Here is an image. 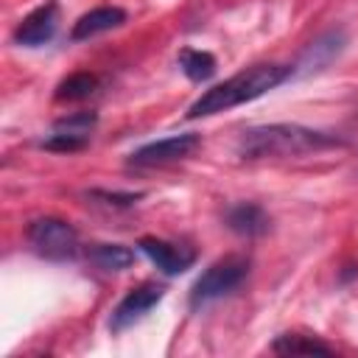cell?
<instances>
[{"mask_svg":"<svg viewBox=\"0 0 358 358\" xmlns=\"http://www.w3.org/2000/svg\"><path fill=\"white\" fill-rule=\"evenodd\" d=\"M268 215H266V210L260 207V204H255V201H241V204H235V207H229L227 210V227L232 229V232H238V235H243V238H257V235H263L266 229H268Z\"/></svg>","mask_w":358,"mask_h":358,"instance_id":"30bf717a","label":"cell"},{"mask_svg":"<svg viewBox=\"0 0 358 358\" xmlns=\"http://www.w3.org/2000/svg\"><path fill=\"white\" fill-rule=\"evenodd\" d=\"M25 238L31 243V249L45 257V260H73L78 255V232L70 221L64 218H53V215H45V218H34L25 229Z\"/></svg>","mask_w":358,"mask_h":358,"instance_id":"3957f363","label":"cell"},{"mask_svg":"<svg viewBox=\"0 0 358 358\" xmlns=\"http://www.w3.org/2000/svg\"><path fill=\"white\" fill-rule=\"evenodd\" d=\"M294 70L285 64H255L249 70H241L235 76H229L227 81L204 90L187 109V120L196 117H210L218 112H227L238 103L255 101L260 95H266L268 90H274L277 84H282Z\"/></svg>","mask_w":358,"mask_h":358,"instance_id":"6da1fadb","label":"cell"},{"mask_svg":"<svg viewBox=\"0 0 358 358\" xmlns=\"http://www.w3.org/2000/svg\"><path fill=\"white\" fill-rule=\"evenodd\" d=\"M140 252L168 277H176L182 271H187L193 263H196V252L193 249H185V246H176V243H168L162 238H140L137 241Z\"/></svg>","mask_w":358,"mask_h":358,"instance_id":"ba28073f","label":"cell"},{"mask_svg":"<svg viewBox=\"0 0 358 358\" xmlns=\"http://www.w3.org/2000/svg\"><path fill=\"white\" fill-rule=\"evenodd\" d=\"M274 352L280 355H333V347L319 341V338H310V336H296V333H285V336H277V341L271 344Z\"/></svg>","mask_w":358,"mask_h":358,"instance_id":"4fadbf2b","label":"cell"},{"mask_svg":"<svg viewBox=\"0 0 358 358\" xmlns=\"http://www.w3.org/2000/svg\"><path fill=\"white\" fill-rule=\"evenodd\" d=\"M92 199H103L106 204H115V207H131L140 193H109V190H92Z\"/></svg>","mask_w":358,"mask_h":358,"instance_id":"ac0fdd59","label":"cell"},{"mask_svg":"<svg viewBox=\"0 0 358 358\" xmlns=\"http://www.w3.org/2000/svg\"><path fill=\"white\" fill-rule=\"evenodd\" d=\"M87 257L101 271H123L134 263V252L123 243H95V246H90Z\"/></svg>","mask_w":358,"mask_h":358,"instance_id":"7c38bea8","label":"cell"},{"mask_svg":"<svg viewBox=\"0 0 358 358\" xmlns=\"http://www.w3.org/2000/svg\"><path fill=\"white\" fill-rule=\"evenodd\" d=\"M165 296V288L157 285V282H143L137 288H131L112 310V319H109V330L112 333H123L126 327L137 324L159 299Z\"/></svg>","mask_w":358,"mask_h":358,"instance_id":"8992f818","label":"cell"},{"mask_svg":"<svg viewBox=\"0 0 358 358\" xmlns=\"http://www.w3.org/2000/svg\"><path fill=\"white\" fill-rule=\"evenodd\" d=\"M199 134L187 131V134H173V137H165V140H154L148 145H140L137 151L129 154V165L134 168H154V165H168V162H176V159H185L190 157L196 148H199Z\"/></svg>","mask_w":358,"mask_h":358,"instance_id":"5b68a950","label":"cell"},{"mask_svg":"<svg viewBox=\"0 0 358 358\" xmlns=\"http://www.w3.org/2000/svg\"><path fill=\"white\" fill-rule=\"evenodd\" d=\"M126 22V11L117 8V6H98L87 14H81L76 22H73V31H70V39H90V36H98L103 31H112L117 25Z\"/></svg>","mask_w":358,"mask_h":358,"instance_id":"9c48e42d","label":"cell"},{"mask_svg":"<svg viewBox=\"0 0 358 358\" xmlns=\"http://www.w3.org/2000/svg\"><path fill=\"white\" fill-rule=\"evenodd\" d=\"M56 28H59V3L45 0L42 6H36L20 20V25L14 28V42L25 48H39L53 39Z\"/></svg>","mask_w":358,"mask_h":358,"instance_id":"52a82bcc","label":"cell"},{"mask_svg":"<svg viewBox=\"0 0 358 358\" xmlns=\"http://www.w3.org/2000/svg\"><path fill=\"white\" fill-rule=\"evenodd\" d=\"M338 140L313 131L296 123H268L246 129L238 140V157L241 159H268V157H299L310 151H322L327 145H336Z\"/></svg>","mask_w":358,"mask_h":358,"instance_id":"7a4b0ae2","label":"cell"},{"mask_svg":"<svg viewBox=\"0 0 358 358\" xmlns=\"http://www.w3.org/2000/svg\"><path fill=\"white\" fill-rule=\"evenodd\" d=\"M341 50H344V34L341 31H327L324 36H319L316 42H310V48L299 59V67L305 73H316V70L327 67Z\"/></svg>","mask_w":358,"mask_h":358,"instance_id":"8fae6325","label":"cell"},{"mask_svg":"<svg viewBox=\"0 0 358 358\" xmlns=\"http://www.w3.org/2000/svg\"><path fill=\"white\" fill-rule=\"evenodd\" d=\"M179 67L190 81H207L215 76V56L207 50L185 48V50H179Z\"/></svg>","mask_w":358,"mask_h":358,"instance_id":"5bb4252c","label":"cell"},{"mask_svg":"<svg viewBox=\"0 0 358 358\" xmlns=\"http://www.w3.org/2000/svg\"><path fill=\"white\" fill-rule=\"evenodd\" d=\"M98 90V78L92 73H73L64 81H59L53 98L56 101H84Z\"/></svg>","mask_w":358,"mask_h":358,"instance_id":"9a60e30c","label":"cell"},{"mask_svg":"<svg viewBox=\"0 0 358 358\" xmlns=\"http://www.w3.org/2000/svg\"><path fill=\"white\" fill-rule=\"evenodd\" d=\"M95 123H98V115H95V112H76V115L59 117V120L53 123V131L73 134V137L90 143V137H92V131H95Z\"/></svg>","mask_w":358,"mask_h":358,"instance_id":"2e32d148","label":"cell"},{"mask_svg":"<svg viewBox=\"0 0 358 358\" xmlns=\"http://www.w3.org/2000/svg\"><path fill=\"white\" fill-rule=\"evenodd\" d=\"M39 145L48 148V151L70 154V151H81V148L87 145V140H78V137H73V134H62V131H50V137H45Z\"/></svg>","mask_w":358,"mask_h":358,"instance_id":"e0dca14e","label":"cell"},{"mask_svg":"<svg viewBox=\"0 0 358 358\" xmlns=\"http://www.w3.org/2000/svg\"><path fill=\"white\" fill-rule=\"evenodd\" d=\"M246 274H249V260L241 255H227V257L210 263L190 288V305L199 308V305H207V302L235 291L246 280Z\"/></svg>","mask_w":358,"mask_h":358,"instance_id":"277c9868","label":"cell"}]
</instances>
